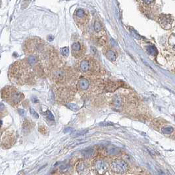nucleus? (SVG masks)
I'll return each mask as SVG.
<instances>
[{
	"label": "nucleus",
	"mask_w": 175,
	"mask_h": 175,
	"mask_svg": "<svg viewBox=\"0 0 175 175\" xmlns=\"http://www.w3.org/2000/svg\"><path fill=\"white\" fill-rule=\"evenodd\" d=\"M111 169L115 173L124 174L129 170V166L123 160L115 159L111 163Z\"/></svg>",
	"instance_id": "1"
},
{
	"label": "nucleus",
	"mask_w": 175,
	"mask_h": 175,
	"mask_svg": "<svg viewBox=\"0 0 175 175\" xmlns=\"http://www.w3.org/2000/svg\"><path fill=\"white\" fill-rule=\"evenodd\" d=\"M94 168L98 174H104L107 171L109 165L106 161L104 159H98L94 163Z\"/></svg>",
	"instance_id": "2"
},
{
	"label": "nucleus",
	"mask_w": 175,
	"mask_h": 175,
	"mask_svg": "<svg viewBox=\"0 0 175 175\" xmlns=\"http://www.w3.org/2000/svg\"><path fill=\"white\" fill-rule=\"evenodd\" d=\"M120 152H121V149L115 146H110L109 147H107L106 149L107 154L109 155H116L120 154Z\"/></svg>",
	"instance_id": "3"
},
{
	"label": "nucleus",
	"mask_w": 175,
	"mask_h": 175,
	"mask_svg": "<svg viewBox=\"0 0 175 175\" xmlns=\"http://www.w3.org/2000/svg\"><path fill=\"white\" fill-rule=\"evenodd\" d=\"M23 98V95L22 94L17 92V91H13L12 93L11 96V101L13 102L14 104H18L19 102H20Z\"/></svg>",
	"instance_id": "4"
},
{
	"label": "nucleus",
	"mask_w": 175,
	"mask_h": 175,
	"mask_svg": "<svg viewBox=\"0 0 175 175\" xmlns=\"http://www.w3.org/2000/svg\"><path fill=\"white\" fill-rule=\"evenodd\" d=\"M94 153H95V151H94V149L88 148L84 149V151L82 152V154L83 156H84L85 158H90L94 156Z\"/></svg>",
	"instance_id": "5"
},
{
	"label": "nucleus",
	"mask_w": 175,
	"mask_h": 175,
	"mask_svg": "<svg viewBox=\"0 0 175 175\" xmlns=\"http://www.w3.org/2000/svg\"><path fill=\"white\" fill-rule=\"evenodd\" d=\"M79 87L82 90H87L89 87V82L87 79L82 78L79 81Z\"/></svg>",
	"instance_id": "6"
},
{
	"label": "nucleus",
	"mask_w": 175,
	"mask_h": 175,
	"mask_svg": "<svg viewBox=\"0 0 175 175\" xmlns=\"http://www.w3.org/2000/svg\"><path fill=\"white\" fill-rule=\"evenodd\" d=\"M88 164L85 162H82L79 163V165L77 166V170L79 173H85L88 169Z\"/></svg>",
	"instance_id": "7"
},
{
	"label": "nucleus",
	"mask_w": 175,
	"mask_h": 175,
	"mask_svg": "<svg viewBox=\"0 0 175 175\" xmlns=\"http://www.w3.org/2000/svg\"><path fill=\"white\" fill-rule=\"evenodd\" d=\"M106 57L108 59H109L110 61H115L116 60V55L115 54V52L110 50V51H108L106 54Z\"/></svg>",
	"instance_id": "8"
},
{
	"label": "nucleus",
	"mask_w": 175,
	"mask_h": 175,
	"mask_svg": "<svg viewBox=\"0 0 175 175\" xmlns=\"http://www.w3.org/2000/svg\"><path fill=\"white\" fill-rule=\"evenodd\" d=\"M89 68H90V65H89V63L87 61H83L82 63H80V69L82 71L86 72L88 71Z\"/></svg>",
	"instance_id": "9"
},
{
	"label": "nucleus",
	"mask_w": 175,
	"mask_h": 175,
	"mask_svg": "<svg viewBox=\"0 0 175 175\" xmlns=\"http://www.w3.org/2000/svg\"><path fill=\"white\" fill-rule=\"evenodd\" d=\"M163 23H161V24L164 26L165 29H166V26L171 27V23H170V19H169L167 16H165L162 19Z\"/></svg>",
	"instance_id": "10"
},
{
	"label": "nucleus",
	"mask_w": 175,
	"mask_h": 175,
	"mask_svg": "<svg viewBox=\"0 0 175 175\" xmlns=\"http://www.w3.org/2000/svg\"><path fill=\"white\" fill-rule=\"evenodd\" d=\"M148 51L150 55L155 56L157 54V50L154 46H149L148 48Z\"/></svg>",
	"instance_id": "11"
},
{
	"label": "nucleus",
	"mask_w": 175,
	"mask_h": 175,
	"mask_svg": "<svg viewBox=\"0 0 175 175\" xmlns=\"http://www.w3.org/2000/svg\"><path fill=\"white\" fill-rule=\"evenodd\" d=\"M80 48H81V46H80V44L79 42H75L72 45V51H73V53L80 51Z\"/></svg>",
	"instance_id": "12"
},
{
	"label": "nucleus",
	"mask_w": 175,
	"mask_h": 175,
	"mask_svg": "<svg viewBox=\"0 0 175 175\" xmlns=\"http://www.w3.org/2000/svg\"><path fill=\"white\" fill-rule=\"evenodd\" d=\"M66 107L71 111H77L79 109V106L74 104H68L66 105Z\"/></svg>",
	"instance_id": "13"
},
{
	"label": "nucleus",
	"mask_w": 175,
	"mask_h": 175,
	"mask_svg": "<svg viewBox=\"0 0 175 175\" xmlns=\"http://www.w3.org/2000/svg\"><path fill=\"white\" fill-rule=\"evenodd\" d=\"M173 128L171 127V126H168V127H165V128H163L162 129V132L163 133H165L166 134H171L172 132H173Z\"/></svg>",
	"instance_id": "14"
},
{
	"label": "nucleus",
	"mask_w": 175,
	"mask_h": 175,
	"mask_svg": "<svg viewBox=\"0 0 175 175\" xmlns=\"http://www.w3.org/2000/svg\"><path fill=\"white\" fill-rule=\"evenodd\" d=\"M169 44H170L172 47H173L174 48H175V34H173L169 38Z\"/></svg>",
	"instance_id": "15"
},
{
	"label": "nucleus",
	"mask_w": 175,
	"mask_h": 175,
	"mask_svg": "<svg viewBox=\"0 0 175 175\" xmlns=\"http://www.w3.org/2000/svg\"><path fill=\"white\" fill-rule=\"evenodd\" d=\"M94 30H95V31L98 32L99 31H101V25L100 24L99 22L96 21L95 24H94Z\"/></svg>",
	"instance_id": "16"
},
{
	"label": "nucleus",
	"mask_w": 175,
	"mask_h": 175,
	"mask_svg": "<svg viewBox=\"0 0 175 175\" xmlns=\"http://www.w3.org/2000/svg\"><path fill=\"white\" fill-rule=\"evenodd\" d=\"M37 60H36V58L34 56H30L29 57V59H28V62H29L30 65H34V64L36 63Z\"/></svg>",
	"instance_id": "17"
},
{
	"label": "nucleus",
	"mask_w": 175,
	"mask_h": 175,
	"mask_svg": "<svg viewBox=\"0 0 175 175\" xmlns=\"http://www.w3.org/2000/svg\"><path fill=\"white\" fill-rule=\"evenodd\" d=\"M61 54L64 55V56H66V57L68 56L69 52V48H67V47H65V48H63L61 49Z\"/></svg>",
	"instance_id": "18"
},
{
	"label": "nucleus",
	"mask_w": 175,
	"mask_h": 175,
	"mask_svg": "<svg viewBox=\"0 0 175 175\" xmlns=\"http://www.w3.org/2000/svg\"><path fill=\"white\" fill-rule=\"evenodd\" d=\"M76 15L78 17L81 18L85 15V13L82 9H78L76 11Z\"/></svg>",
	"instance_id": "19"
},
{
	"label": "nucleus",
	"mask_w": 175,
	"mask_h": 175,
	"mask_svg": "<svg viewBox=\"0 0 175 175\" xmlns=\"http://www.w3.org/2000/svg\"><path fill=\"white\" fill-rule=\"evenodd\" d=\"M86 132H87V130H83V131H76L72 134V136H78L84 134Z\"/></svg>",
	"instance_id": "20"
},
{
	"label": "nucleus",
	"mask_w": 175,
	"mask_h": 175,
	"mask_svg": "<svg viewBox=\"0 0 175 175\" xmlns=\"http://www.w3.org/2000/svg\"><path fill=\"white\" fill-rule=\"evenodd\" d=\"M47 116H48V119H49L50 121H54L55 120V118H54V116L53 115V114L51 113L50 111L48 110L47 111Z\"/></svg>",
	"instance_id": "21"
},
{
	"label": "nucleus",
	"mask_w": 175,
	"mask_h": 175,
	"mask_svg": "<svg viewBox=\"0 0 175 175\" xmlns=\"http://www.w3.org/2000/svg\"><path fill=\"white\" fill-rule=\"evenodd\" d=\"M30 113H31V115L33 116H34V118H38L39 117L38 114L35 111V110L34 109H30Z\"/></svg>",
	"instance_id": "22"
},
{
	"label": "nucleus",
	"mask_w": 175,
	"mask_h": 175,
	"mask_svg": "<svg viewBox=\"0 0 175 175\" xmlns=\"http://www.w3.org/2000/svg\"><path fill=\"white\" fill-rule=\"evenodd\" d=\"M131 30V31H130V32H131V33L132 34V35L134 36L135 38H136L137 39H140V36H139V35L137 34V33L136 32L135 30Z\"/></svg>",
	"instance_id": "23"
},
{
	"label": "nucleus",
	"mask_w": 175,
	"mask_h": 175,
	"mask_svg": "<svg viewBox=\"0 0 175 175\" xmlns=\"http://www.w3.org/2000/svg\"><path fill=\"white\" fill-rule=\"evenodd\" d=\"M19 113L21 115L24 116V114H25L24 110H23V109H19Z\"/></svg>",
	"instance_id": "24"
},
{
	"label": "nucleus",
	"mask_w": 175,
	"mask_h": 175,
	"mask_svg": "<svg viewBox=\"0 0 175 175\" xmlns=\"http://www.w3.org/2000/svg\"><path fill=\"white\" fill-rule=\"evenodd\" d=\"M54 40V37L53 36H49L48 37V40L49 41H52V40Z\"/></svg>",
	"instance_id": "25"
},
{
	"label": "nucleus",
	"mask_w": 175,
	"mask_h": 175,
	"mask_svg": "<svg viewBox=\"0 0 175 175\" xmlns=\"http://www.w3.org/2000/svg\"><path fill=\"white\" fill-rule=\"evenodd\" d=\"M5 109V106L3 104H0V111H3Z\"/></svg>",
	"instance_id": "26"
},
{
	"label": "nucleus",
	"mask_w": 175,
	"mask_h": 175,
	"mask_svg": "<svg viewBox=\"0 0 175 175\" xmlns=\"http://www.w3.org/2000/svg\"><path fill=\"white\" fill-rule=\"evenodd\" d=\"M91 51L94 53V54H95V53L96 52V49L95 48H94V47H91Z\"/></svg>",
	"instance_id": "27"
},
{
	"label": "nucleus",
	"mask_w": 175,
	"mask_h": 175,
	"mask_svg": "<svg viewBox=\"0 0 175 175\" xmlns=\"http://www.w3.org/2000/svg\"><path fill=\"white\" fill-rule=\"evenodd\" d=\"M145 3H147V4H151V3H154V1H144Z\"/></svg>",
	"instance_id": "28"
},
{
	"label": "nucleus",
	"mask_w": 175,
	"mask_h": 175,
	"mask_svg": "<svg viewBox=\"0 0 175 175\" xmlns=\"http://www.w3.org/2000/svg\"><path fill=\"white\" fill-rule=\"evenodd\" d=\"M32 101L34 102V103H36V102H38V100H37V99H36V98H33V99H32Z\"/></svg>",
	"instance_id": "29"
},
{
	"label": "nucleus",
	"mask_w": 175,
	"mask_h": 175,
	"mask_svg": "<svg viewBox=\"0 0 175 175\" xmlns=\"http://www.w3.org/2000/svg\"><path fill=\"white\" fill-rule=\"evenodd\" d=\"M174 119H175V116H174Z\"/></svg>",
	"instance_id": "30"
}]
</instances>
